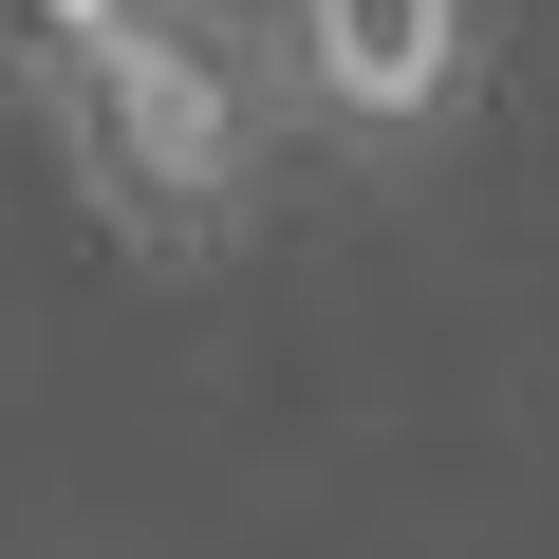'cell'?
I'll use <instances>...</instances> for the list:
<instances>
[{
    "label": "cell",
    "mask_w": 559,
    "mask_h": 559,
    "mask_svg": "<svg viewBox=\"0 0 559 559\" xmlns=\"http://www.w3.org/2000/svg\"><path fill=\"white\" fill-rule=\"evenodd\" d=\"M0 57H20L57 168L94 187V224L168 242V261L261 224V187H280L261 20H224V0H0Z\"/></svg>",
    "instance_id": "6da1fadb"
},
{
    "label": "cell",
    "mask_w": 559,
    "mask_h": 559,
    "mask_svg": "<svg viewBox=\"0 0 559 559\" xmlns=\"http://www.w3.org/2000/svg\"><path fill=\"white\" fill-rule=\"evenodd\" d=\"M242 20H261L280 131H318V150H355V168H429V150L485 112L503 0H242Z\"/></svg>",
    "instance_id": "7a4b0ae2"
}]
</instances>
